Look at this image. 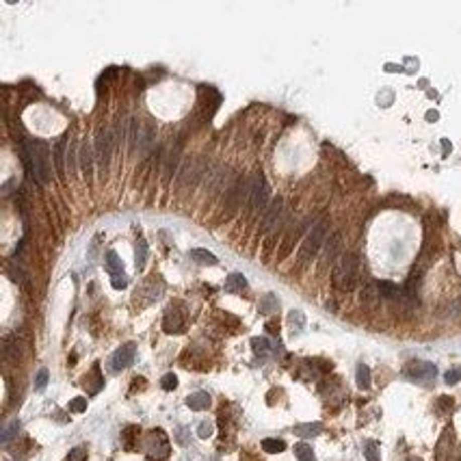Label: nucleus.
<instances>
[{"mask_svg": "<svg viewBox=\"0 0 461 461\" xmlns=\"http://www.w3.org/2000/svg\"><path fill=\"white\" fill-rule=\"evenodd\" d=\"M65 145H67V136H63V139L54 145V163H56V171H59V176L63 178V156H65Z\"/></svg>", "mask_w": 461, "mask_h": 461, "instance_id": "aec40b11", "label": "nucleus"}, {"mask_svg": "<svg viewBox=\"0 0 461 461\" xmlns=\"http://www.w3.org/2000/svg\"><path fill=\"white\" fill-rule=\"evenodd\" d=\"M357 256L355 254H342L336 260L334 266V286L338 290H353V286L357 282Z\"/></svg>", "mask_w": 461, "mask_h": 461, "instance_id": "7ed1b4c3", "label": "nucleus"}, {"mask_svg": "<svg viewBox=\"0 0 461 461\" xmlns=\"http://www.w3.org/2000/svg\"><path fill=\"white\" fill-rule=\"evenodd\" d=\"M67 461H87V448L85 446H76L74 450H69Z\"/></svg>", "mask_w": 461, "mask_h": 461, "instance_id": "473e14b6", "label": "nucleus"}, {"mask_svg": "<svg viewBox=\"0 0 461 461\" xmlns=\"http://www.w3.org/2000/svg\"><path fill=\"white\" fill-rule=\"evenodd\" d=\"M340 234H334L331 239L325 241V251H323V258H321V269H325L327 264H331L334 260H338V249H340Z\"/></svg>", "mask_w": 461, "mask_h": 461, "instance_id": "9b49d317", "label": "nucleus"}, {"mask_svg": "<svg viewBox=\"0 0 461 461\" xmlns=\"http://www.w3.org/2000/svg\"><path fill=\"white\" fill-rule=\"evenodd\" d=\"M288 323H290V327H292V334H299V331L305 327V316H303V312L292 310V312L288 314Z\"/></svg>", "mask_w": 461, "mask_h": 461, "instance_id": "5701e85b", "label": "nucleus"}, {"mask_svg": "<svg viewBox=\"0 0 461 461\" xmlns=\"http://www.w3.org/2000/svg\"><path fill=\"white\" fill-rule=\"evenodd\" d=\"M357 388H362V390H368L370 388V368L366 364H357Z\"/></svg>", "mask_w": 461, "mask_h": 461, "instance_id": "4be33fe9", "label": "nucleus"}, {"mask_svg": "<svg viewBox=\"0 0 461 461\" xmlns=\"http://www.w3.org/2000/svg\"><path fill=\"white\" fill-rule=\"evenodd\" d=\"M277 308H279V301L273 297V294H266V297L260 301V312H262V314L277 312Z\"/></svg>", "mask_w": 461, "mask_h": 461, "instance_id": "a878e982", "label": "nucleus"}, {"mask_svg": "<svg viewBox=\"0 0 461 461\" xmlns=\"http://www.w3.org/2000/svg\"><path fill=\"white\" fill-rule=\"evenodd\" d=\"M251 347H254L256 355L264 357L266 353H269V340H266V338H254V340H251Z\"/></svg>", "mask_w": 461, "mask_h": 461, "instance_id": "cd10ccee", "label": "nucleus"}, {"mask_svg": "<svg viewBox=\"0 0 461 461\" xmlns=\"http://www.w3.org/2000/svg\"><path fill=\"white\" fill-rule=\"evenodd\" d=\"M271 189L266 184V180L262 174H256L249 180V208L254 212H260L266 208V201H269Z\"/></svg>", "mask_w": 461, "mask_h": 461, "instance_id": "20e7f679", "label": "nucleus"}, {"mask_svg": "<svg viewBox=\"0 0 461 461\" xmlns=\"http://www.w3.org/2000/svg\"><path fill=\"white\" fill-rule=\"evenodd\" d=\"M377 288H379V294L383 299H401L403 297L401 288L396 286V284H392V282H379Z\"/></svg>", "mask_w": 461, "mask_h": 461, "instance_id": "a211bd4d", "label": "nucleus"}, {"mask_svg": "<svg viewBox=\"0 0 461 461\" xmlns=\"http://www.w3.org/2000/svg\"><path fill=\"white\" fill-rule=\"evenodd\" d=\"M85 409H87V399H83V396H76V399L69 401V412L74 414H83Z\"/></svg>", "mask_w": 461, "mask_h": 461, "instance_id": "7c9ffc66", "label": "nucleus"}, {"mask_svg": "<svg viewBox=\"0 0 461 461\" xmlns=\"http://www.w3.org/2000/svg\"><path fill=\"white\" fill-rule=\"evenodd\" d=\"M106 269H109L111 275H119V273H124V264H121L119 256L115 254L113 249L106 254Z\"/></svg>", "mask_w": 461, "mask_h": 461, "instance_id": "412c9836", "label": "nucleus"}, {"mask_svg": "<svg viewBox=\"0 0 461 461\" xmlns=\"http://www.w3.org/2000/svg\"><path fill=\"white\" fill-rule=\"evenodd\" d=\"M18 431H20V420L16 418V420H11V422L3 429V435H0V439H3L5 444H7V442H11V439L18 435Z\"/></svg>", "mask_w": 461, "mask_h": 461, "instance_id": "393cba45", "label": "nucleus"}, {"mask_svg": "<svg viewBox=\"0 0 461 461\" xmlns=\"http://www.w3.org/2000/svg\"><path fill=\"white\" fill-rule=\"evenodd\" d=\"M214 433V424L210 422V420H204V422H199V427H197V435L201 437V439H208Z\"/></svg>", "mask_w": 461, "mask_h": 461, "instance_id": "c756f323", "label": "nucleus"}, {"mask_svg": "<svg viewBox=\"0 0 461 461\" xmlns=\"http://www.w3.org/2000/svg\"><path fill=\"white\" fill-rule=\"evenodd\" d=\"M111 284H113V288H115V290H124V288L128 286V275H126V273H119V275H113Z\"/></svg>", "mask_w": 461, "mask_h": 461, "instance_id": "f704fd0d", "label": "nucleus"}, {"mask_svg": "<svg viewBox=\"0 0 461 461\" xmlns=\"http://www.w3.org/2000/svg\"><path fill=\"white\" fill-rule=\"evenodd\" d=\"M427 117H429V119H437V113H435V111H429Z\"/></svg>", "mask_w": 461, "mask_h": 461, "instance_id": "e433bc0d", "label": "nucleus"}, {"mask_svg": "<svg viewBox=\"0 0 461 461\" xmlns=\"http://www.w3.org/2000/svg\"><path fill=\"white\" fill-rule=\"evenodd\" d=\"M184 327V319L182 314L178 312V310L169 308L167 312H165V319H163V329L167 331V334H180Z\"/></svg>", "mask_w": 461, "mask_h": 461, "instance_id": "f8f14e48", "label": "nucleus"}, {"mask_svg": "<svg viewBox=\"0 0 461 461\" xmlns=\"http://www.w3.org/2000/svg\"><path fill=\"white\" fill-rule=\"evenodd\" d=\"M247 288V279H245L243 273H232L225 282V290L227 292H243Z\"/></svg>", "mask_w": 461, "mask_h": 461, "instance_id": "dca6fc26", "label": "nucleus"}, {"mask_svg": "<svg viewBox=\"0 0 461 461\" xmlns=\"http://www.w3.org/2000/svg\"><path fill=\"white\" fill-rule=\"evenodd\" d=\"M327 241V221L323 219L319 223H314L312 229L305 234L303 243H301V249H299V266H308L312 262V258L319 254V249L325 245Z\"/></svg>", "mask_w": 461, "mask_h": 461, "instance_id": "f03ea898", "label": "nucleus"}, {"mask_svg": "<svg viewBox=\"0 0 461 461\" xmlns=\"http://www.w3.org/2000/svg\"><path fill=\"white\" fill-rule=\"evenodd\" d=\"M444 381H446V383H448V386H455V383H459V381H461V370H459V368H452V370H448V372L444 374Z\"/></svg>", "mask_w": 461, "mask_h": 461, "instance_id": "c9c22d12", "label": "nucleus"}, {"mask_svg": "<svg viewBox=\"0 0 461 461\" xmlns=\"http://www.w3.org/2000/svg\"><path fill=\"white\" fill-rule=\"evenodd\" d=\"M321 431H323L321 422H305V424H297L294 427V433L299 437H316V435H321Z\"/></svg>", "mask_w": 461, "mask_h": 461, "instance_id": "2eb2a0df", "label": "nucleus"}, {"mask_svg": "<svg viewBox=\"0 0 461 461\" xmlns=\"http://www.w3.org/2000/svg\"><path fill=\"white\" fill-rule=\"evenodd\" d=\"M93 154H96V161L100 165V169L106 171L111 163V154H113V136L109 130H100L96 136V145H93Z\"/></svg>", "mask_w": 461, "mask_h": 461, "instance_id": "423d86ee", "label": "nucleus"}, {"mask_svg": "<svg viewBox=\"0 0 461 461\" xmlns=\"http://www.w3.org/2000/svg\"><path fill=\"white\" fill-rule=\"evenodd\" d=\"M282 210H284V201H282V197H275L269 204V208H266V212L262 217V227H260L262 234L271 232V229L277 225L279 219H282Z\"/></svg>", "mask_w": 461, "mask_h": 461, "instance_id": "6e6552de", "label": "nucleus"}, {"mask_svg": "<svg viewBox=\"0 0 461 461\" xmlns=\"http://www.w3.org/2000/svg\"><path fill=\"white\" fill-rule=\"evenodd\" d=\"M186 405L195 412H201V409H208L210 407V394L199 390V392H193L191 396H186Z\"/></svg>", "mask_w": 461, "mask_h": 461, "instance_id": "ddd939ff", "label": "nucleus"}, {"mask_svg": "<svg viewBox=\"0 0 461 461\" xmlns=\"http://www.w3.org/2000/svg\"><path fill=\"white\" fill-rule=\"evenodd\" d=\"M147 254H149V247H147L145 239H139V241H136V249H134V264H136V269H139V271L145 269Z\"/></svg>", "mask_w": 461, "mask_h": 461, "instance_id": "4468645a", "label": "nucleus"}, {"mask_svg": "<svg viewBox=\"0 0 461 461\" xmlns=\"http://www.w3.org/2000/svg\"><path fill=\"white\" fill-rule=\"evenodd\" d=\"M147 455L149 459H165L169 455V439L163 433L161 429L149 433V442H147Z\"/></svg>", "mask_w": 461, "mask_h": 461, "instance_id": "0eeeda50", "label": "nucleus"}, {"mask_svg": "<svg viewBox=\"0 0 461 461\" xmlns=\"http://www.w3.org/2000/svg\"><path fill=\"white\" fill-rule=\"evenodd\" d=\"M93 158H96V154H93L91 143L85 141L83 145H81V152H78V161H81V171H83V178L85 180H91L93 178Z\"/></svg>", "mask_w": 461, "mask_h": 461, "instance_id": "9d476101", "label": "nucleus"}, {"mask_svg": "<svg viewBox=\"0 0 461 461\" xmlns=\"http://www.w3.org/2000/svg\"><path fill=\"white\" fill-rule=\"evenodd\" d=\"M161 388H163V390H176V388H178V377H176L174 372H167L161 379Z\"/></svg>", "mask_w": 461, "mask_h": 461, "instance_id": "2f4dec72", "label": "nucleus"}, {"mask_svg": "<svg viewBox=\"0 0 461 461\" xmlns=\"http://www.w3.org/2000/svg\"><path fill=\"white\" fill-rule=\"evenodd\" d=\"M141 139V132H139V119H132L130 121V132H128V145L130 149L136 147V141Z\"/></svg>", "mask_w": 461, "mask_h": 461, "instance_id": "bb28decb", "label": "nucleus"}, {"mask_svg": "<svg viewBox=\"0 0 461 461\" xmlns=\"http://www.w3.org/2000/svg\"><path fill=\"white\" fill-rule=\"evenodd\" d=\"M52 156H50V147L46 141H28L26 152H24V163L28 171L39 180L41 184H48L52 178Z\"/></svg>", "mask_w": 461, "mask_h": 461, "instance_id": "f257e3e1", "label": "nucleus"}, {"mask_svg": "<svg viewBox=\"0 0 461 461\" xmlns=\"http://www.w3.org/2000/svg\"><path fill=\"white\" fill-rule=\"evenodd\" d=\"M48 379H50V374L46 368H41L37 372V377H35V390H44V388L48 386Z\"/></svg>", "mask_w": 461, "mask_h": 461, "instance_id": "72a5a7b5", "label": "nucleus"}, {"mask_svg": "<svg viewBox=\"0 0 461 461\" xmlns=\"http://www.w3.org/2000/svg\"><path fill=\"white\" fill-rule=\"evenodd\" d=\"M294 455H297L299 461H316L312 446H310V444H303V442L294 446Z\"/></svg>", "mask_w": 461, "mask_h": 461, "instance_id": "b1692460", "label": "nucleus"}, {"mask_svg": "<svg viewBox=\"0 0 461 461\" xmlns=\"http://www.w3.org/2000/svg\"><path fill=\"white\" fill-rule=\"evenodd\" d=\"M262 450L269 452V455H277V452L286 450V442L284 439H275V437H266L262 439Z\"/></svg>", "mask_w": 461, "mask_h": 461, "instance_id": "6ab92c4d", "label": "nucleus"}, {"mask_svg": "<svg viewBox=\"0 0 461 461\" xmlns=\"http://www.w3.org/2000/svg\"><path fill=\"white\" fill-rule=\"evenodd\" d=\"M405 377L412 379V381H418V383H431V381L435 379L437 374V368L431 362H420V359H414V362H409L405 366Z\"/></svg>", "mask_w": 461, "mask_h": 461, "instance_id": "39448f33", "label": "nucleus"}, {"mask_svg": "<svg viewBox=\"0 0 461 461\" xmlns=\"http://www.w3.org/2000/svg\"><path fill=\"white\" fill-rule=\"evenodd\" d=\"M364 455H366V459H368V461H381L377 442H366V446H364Z\"/></svg>", "mask_w": 461, "mask_h": 461, "instance_id": "c85d7f7f", "label": "nucleus"}, {"mask_svg": "<svg viewBox=\"0 0 461 461\" xmlns=\"http://www.w3.org/2000/svg\"><path fill=\"white\" fill-rule=\"evenodd\" d=\"M191 258L195 262H199V264H208V266H214V264H219V260H217V256L214 254H210V251L208 249H191Z\"/></svg>", "mask_w": 461, "mask_h": 461, "instance_id": "f3484780", "label": "nucleus"}, {"mask_svg": "<svg viewBox=\"0 0 461 461\" xmlns=\"http://www.w3.org/2000/svg\"><path fill=\"white\" fill-rule=\"evenodd\" d=\"M134 344L132 342H128V344H121V347L113 353V357H111V364H113V370H124L128 368V366H132L134 362Z\"/></svg>", "mask_w": 461, "mask_h": 461, "instance_id": "1a4fd4ad", "label": "nucleus"}]
</instances>
